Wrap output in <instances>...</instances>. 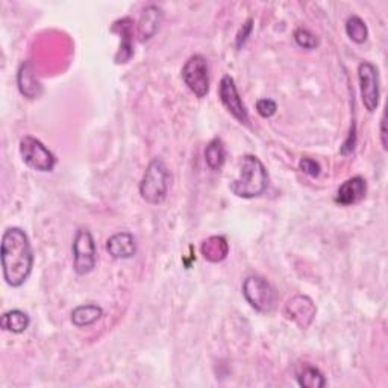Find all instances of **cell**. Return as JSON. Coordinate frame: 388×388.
Masks as SVG:
<instances>
[{
  "label": "cell",
  "instance_id": "1",
  "mask_svg": "<svg viewBox=\"0 0 388 388\" xmlns=\"http://www.w3.org/2000/svg\"><path fill=\"white\" fill-rule=\"evenodd\" d=\"M4 277L9 287H20L29 277L34 267V252L29 237L20 228H8L0 246Z\"/></svg>",
  "mask_w": 388,
  "mask_h": 388
},
{
  "label": "cell",
  "instance_id": "2",
  "mask_svg": "<svg viewBox=\"0 0 388 388\" xmlns=\"http://www.w3.org/2000/svg\"><path fill=\"white\" fill-rule=\"evenodd\" d=\"M267 185H269V175L264 164L253 155L242 156L240 173L229 185L230 191L238 198L253 199L261 196Z\"/></svg>",
  "mask_w": 388,
  "mask_h": 388
},
{
  "label": "cell",
  "instance_id": "3",
  "mask_svg": "<svg viewBox=\"0 0 388 388\" xmlns=\"http://www.w3.org/2000/svg\"><path fill=\"white\" fill-rule=\"evenodd\" d=\"M170 182H172V175H170L167 165L160 158H155L146 168L140 182L141 198L150 205L163 203L167 198Z\"/></svg>",
  "mask_w": 388,
  "mask_h": 388
},
{
  "label": "cell",
  "instance_id": "4",
  "mask_svg": "<svg viewBox=\"0 0 388 388\" xmlns=\"http://www.w3.org/2000/svg\"><path fill=\"white\" fill-rule=\"evenodd\" d=\"M242 295L249 305L260 312L269 314L275 310L277 293L273 285L262 276L252 275L242 282Z\"/></svg>",
  "mask_w": 388,
  "mask_h": 388
},
{
  "label": "cell",
  "instance_id": "5",
  "mask_svg": "<svg viewBox=\"0 0 388 388\" xmlns=\"http://www.w3.org/2000/svg\"><path fill=\"white\" fill-rule=\"evenodd\" d=\"M20 155L24 164L36 172H52L56 158L46 146L35 137H23L20 141Z\"/></svg>",
  "mask_w": 388,
  "mask_h": 388
},
{
  "label": "cell",
  "instance_id": "6",
  "mask_svg": "<svg viewBox=\"0 0 388 388\" xmlns=\"http://www.w3.org/2000/svg\"><path fill=\"white\" fill-rule=\"evenodd\" d=\"M182 79L187 87L198 97H205L210 93V67L203 55H193L182 68Z\"/></svg>",
  "mask_w": 388,
  "mask_h": 388
},
{
  "label": "cell",
  "instance_id": "7",
  "mask_svg": "<svg viewBox=\"0 0 388 388\" xmlns=\"http://www.w3.org/2000/svg\"><path fill=\"white\" fill-rule=\"evenodd\" d=\"M73 267L78 275H88L96 267V245L87 229H78L73 240Z\"/></svg>",
  "mask_w": 388,
  "mask_h": 388
},
{
  "label": "cell",
  "instance_id": "8",
  "mask_svg": "<svg viewBox=\"0 0 388 388\" xmlns=\"http://www.w3.org/2000/svg\"><path fill=\"white\" fill-rule=\"evenodd\" d=\"M361 99L369 113H373L379 105V75L378 68L372 63H361L358 67Z\"/></svg>",
  "mask_w": 388,
  "mask_h": 388
},
{
  "label": "cell",
  "instance_id": "9",
  "mask_svg": "<svg viewBox=\"0 0 388 388\" xmlns=\"http://www.w3.org/2000/svg\"><path fill=\"white\" fill-rule=\"evenodd\" d=\"M284 314L288 320L296 323L300 330H307V327L314 322L317 308L315 303L308 296L297 295L291 297L284 308Z\"/></svg>",
  "mask_w": 388,
  "mask_h": 388
},
{
  "label": "cell",
  "instance_id": "10",
  "mask_svg": "<svg viewBox=\"0 0 388 388\" xmlns=\"http://www.w3.org/2000/svg\"><path fill=\"white\" fill-rule=\"evenodd\" d=\"M218 96H220V101L225 105V108L240 121V123H245V125L249 123L247 109L241 101L234 79L229 75L222 78L220 87H218Z\"/></svg>",
  "mask_w": 388,
  "mask_h": 388
},
{
  "label": "cell",
  "instance_id": "11",
  "mask_svg": "<svg viewBox=\"0 0 388 388\" xmlns=\"http://www.w3.org/2000/svg\"><path fill=\"white\" fill-rule=\"evenodd\" d=\"M113 32L120 35V48L116 55V63L117 64H126L128 61L133 55L132 48V40H133V21L129 17L120 19L114 23L111 29Z\"/></svg>",
  "mask_w": 388,
  "mask_h": 388
},
{
  "label": "cell",
  "instance_id": "12",
  "mask_svg": "<svg viewBox=\"0 0 388 388\" xmlns=\"http://www.w3.org/2000/svg\"><path fill=\"white\" fill-rule=\"evenodd\" d=\"M366 193H367L366 179L361 178V176L350 178V179L344 180L342 185H340V188L337 191V196H335V202L342 206L355 205L366 198Z\"/></svg>",
  "mask_w": 388,
  "mask_h": 388
},
{
  "label": "cell",
  "instance_id": "13",
  "mask_svg": "<svg viewBox=\"0 0 388 388\" xmlns=\"http://www.w3.org/2000/svg\"><path fill=\"white\" fill-rule=\"evenodd\" d=\"M106 250L116 260H128L137 252L136 237L129 233L114 234L106 241Z\"/></svg>",
  "mask_w": 388,
  "mask_h": 388
},
{
  "label": "cell",
  "instance_id": "14",
  "mask_svg": "<svg viewBox=\"0 0 388 388\" xmlns=\"http://www.w3.org/2000/svg\"><path fill=\"white\" fill-rule=\"evenodd\" d=\"M161 21H163V11L160 8L155 5L146 8L143 11L140 23H138L140 41H148L149 39H152V36L158 32V29H160Z\"/></svg>",
  "mask_w": 388,
  "mask_h": 388
},
{
  "label": "cell",
  "instance_id": "15",
  "mask_svg": "<svg viewBox=\"0 0 388 388\" xmlns=\"http://www.w3.org/2000/svg\"><path fill=\"white\" fill-rule=\"evenodd\" d=\"M17 83H19L20 93L24 97H28V99H35V97H39L43 91L41 83L39 82V79H36L31 63H23L20 66L19 75H17Z\"/></svg>",
  "mask_w": 388,
  "mask_h": 388
},
{
  "label": "cell",
  "instance_id": "16",
  "mask_svg": "<svg viewBox=\"0 0 388 388\" xmlns=\"http://www.w3.org/2000/svg\"><path fill=\"white\" fill-rule=\"evenodd\" d=\"M200 252L203 258L210 262H222L226 260L229 253V245L225 237L213 235L208 240H205L200 246Z\"/></svg>",
  "mask_w": 388,
  "mask_h": 388
},
{
  "label": "cell",
  "instance_id": "17",
  "mask_svg": "<svg viewBox=\"0 0 388 388\" xmlns=\"http://www.w3.org/2000/svg\"><path fill=\"white\" fill-rule=\"evenodd\" d=\"M31 319L29 315L20 311V310H12L8 311L2 315V320H0V325H2V330L12 332V334H21L29 327Z\"/></svg>",
  "mask_w": 388,
  "mask_h": 388
},
{
  "label": "cell",
  "instance_id": "18",
  "mask_svg": "<svg viewBox=\"0 0 388 388\" xmlns=\"http://www.w3.org/2000/svg\"><path fill=\"white\" fill-rule=\"evenodd\" d=\"M103 315V310L97 305H93V303H88V305H81L78 308L73 310L71 312V323L83 327V326H90L96 323Z\"/></svg>",
  "mask_w": 388,
  "mask_h": 388
},
{
  "label": "cell",
  "instance_id": "19",
  "mask_svg": "<svg viewBox=\"0 0 388 388\" xmlns=\"http://www.w3.org/2000/svg\"><path fill=\"white\" fill-rule=\"evenodd\" d=\"M296 378L300 387L305 388H323L326 385V379L323 373L310 364H303V366L297 370Z\"/></svg>",
  "mask_w": 388,
  "mask_h": 388
},
{
  "label": "cell",
  "instance_id": "20",
  "mask_svg": "<svg viewBox=\"0 0 388 388\" xmlns=\"http://www.w3.org/2000/svg\"><path fill=\"white\" fill-rule=\"evenodd\" d=\"M226 161V149L220 138L210 141L205 149V163L211 170H220Z\"/></svg>",
  "mask_w": 388,
  "mask_h": 388
},
{
  "label": "cell",
  "instance_id": "21",
  "mask_svg": "<svg viewBox=\"0 0 388 388\" xmlns=\"http://www.w3.org/2000/svg\"><path fill=\"white\" fill-rule=\"evenodd\" d=\"M346 34L352 41H355L358 44H362L367 40L369 36V29L367 24L364 23V20L358 16H350L346 21Z\"/></svg>",
  "mask_w": 388,
  "mask_h": 388
},
{
  "label": "cell",
  "instance_id": "22",
  "mask_svg": "<svg viewBox=\"0 0 388 388\" xmlns=\"http://www.w3.org/2000/svg\"><path fill=\"white\" fill-rule=\"evenodd\" d=\"M295 41L297 43V46H300L303 48H308V51H311V48H315V47L319 46L317 36H315L311 31H308L305 28L296 29V32H295Z\"/></svg>",
  "mask_w": 388,
  "mask_h": 388
},
{
  "label": "cell",
  "instance_id": "23",
  "mask_svg": "<svg viewBox=\"0 0 388 388\" xmlns=\"http://www.w3.org/2000/svg\"><path fill=\"white\" fill-rule=\"evenodd\" d=\"M276 109H277V105L272 99H260L257 102V111L264 118H270L272 116H275Z\"/></svg>",
  "mask_w": 388,
  "mask_h": 388
},
{
  "label": "cell",
  "instance_id": "24",
  "mask_svg": "<svg viewBox=\"0 0 388 388\" xmlns=\"http://www.w3.org/2000/svg\"><path fill=\"white\" fill-rule=\"evenodd\" d=\"M299 167L303 173H307L311 178H317L320 175V164L317 161L311 160V158H303L299 163Z\"/></svg>",
  "mask_w": 388,
  "mask_h": 388
},
{
  "label": "cell",
  "instance_id": "25",
  "mask_svg": "<svg viewBox=\"0 0 388 388\" xmlns=\"http://www.w3.org/2000/svg\"><path fill=\"white\" fill-rule=\"evenodd\" d=\"M252 29H253V20L249 19L245 24H242V28L240 29L238 35H237V47H242L245 46V43L249 39V35L252 34Z\"/></svg>",
  "mask_w": 388,
  "mask_h": 388
},
{
  "label": "cell",
  "instance_id": "26",
  "mask_svg": "<svg viewBox=\"0 0 388 388\" xmlns=\"http://www.w3.org/2000/svg\"><path fill=\"white\" fill-rule=\"evenodd\" d=\"M355 144H357V136H355V126H354V129H352V131H350V133H349L347 140L343 143L342 153H343V155L350 153L352 150L355 149Z\"/></svg>",
  "mask_w": 388,
  "mask_h": 388
},
{
  "label": "cell",
  "instance_id": "27",
  "mask_svg": "<svg viewBox=\"0 0 388 388\" xmlns=\"http://www.w3.org/2000/svg\"><path fill=\"white\" fill-rule=\"evenodd\" d=\"M381 141H382V148L387 150V131H385V114L381 118Z\"/></svg>",
  "mask_w": 388,
  "mask_h": 388
}]
</instances>
